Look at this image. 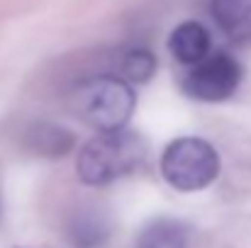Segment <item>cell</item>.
<instances>
[{
  "instance_id": "30bf717a",
  "label": "cell",
  "mask_w": 251,
  "mask_h": 248,
  "mask_svg": "<svg viewBox=\"0 0 251 248\" xmlns=\"http://www.w3.org/2000/svg\"><path fill=\"white\" fill-rule=\"evenodd\" d=\"M107 236V229L102 224V219H98L95 214H81L71 222V241L78 248H93L102 244V239Z\"/></svg>"
},
{
  "instance_id": "9c48e42d",
  "label": "cell",
  "mask_w": 251,
  "mask_h": 248,
  "mask_svg": "<svg viewBox=\"0 0 251 248\" xmlns=\"http://www.w3.org/2000/svg\"><path fill=\"white\" fill-rule=\"evenodd\" d=\"M156 73V59L147 49H127L117 59V78L132 83H147Z\"/></svg>"
},
{
  "instance_id": "ba28073f",
  "label": "cell",
  "mask_w": 251,
  "mask_h": 248,
  "mask_svg": "<svg viewBox=\"0 0 251 248\" xmlns=\"http://www.w3.org/2000/svg\"><path fill=\"white\" fill-rule=\"evenodd\" d=\"M29 144L42 156H64L74 146V136L59 124H34L29 129Z\"/></svg>"
},
{
  "instance_id": "7a4b0ae2",
  "label": "cell",
  "mask_w": 251,
  "mask_h": 248,
  "mask_svg": "<svg viewBox=\"0 0 251 248\" xmlns=\"http://www.w3.org/2000/svg\"><path fill=\"white\" fill-rule=\"evenodd\" d=\"M161 175L180 192L205 190L220 175V154L205 139L180 136L168 144L161 156Z\"/></svg>"
},
{
  "instance_id": "8992f818",
  "label": "cell",
  "mask_w": 251,
  "mask_h": 248,
  "mask_svg": "<svg viewBox=\"0 0 251 248\" xmlns=\"http://www.w3.org/2000/svg\"><path fill=\"white\" fill-rule=\"evenodd\" d=\"M210 12L234 42L251 39V0H210Z\"/></svg>"
},
{
  "instance_id": "277c9868",
  "label": "cell",
  "mask_w": 251,
  "mask_h": 248,
  "mask_svg": "<svg viewBox=\"0 0 251 248\" xmlns=\"http://www.w3.org/2000/svg\"><path fill=\"white\" fill-rule=\"evenodd\" d=\"M242 66L227 54H207L183 78V90L188 97L200 102H222L232 97L242 83Z\"/></svg>"
},
{
  "instance_id": "6da1fadb",
  "label": "cell",
  "mask_w": 251,
  "mask_h": 248,
  "mask_svg": "<svg viewBox=\"0 0 251 248\" xmlns=\"http://www.w3.org/2000/svg\"><path fill=\"white\" fill-rule=\"evenodd\" d=\"M147 156V141L127 129H107L93 136L78 154L76 173L85 185L102 187L134 173Z\"/></svg>"
},
{
  "instance_id": "52a82bcc",
  "label": "cell",
  "mask_w": 251,
  "mask_h": 248,
  "mask_svg": "<svg viewBox=\"0 0 251 248\" xmlns=\"http://www.w3.org/2000/svg\"><path fill=\"white\" fill-rule=\"evenodd\" d=\"M137 248H188V226L178 219H151L137 236Z\"/></svg>"
},
{
  "instance_id": "5b68a950",
  "label": "cell",
  "mask_w": 251,
  "mask_h": 248,
  "mask_svg": "<svg viewBox=\"0 0 251 248\" xmlns=\"http://www.w3.org/2000/svg\"><path fill=\"white\" fill-rule=\"evenodd\" d=\"M168 49L178 64L193 66L210 54V32L200 22H180L168 37Z\"/></svg>"
},
{
  "instance_id": "3957f363",
  "label": "cell",
  "mask_w": 251,
  "mask_h": 248,
  "mask_svg": "<svg viewBox=\"0 0 251 248\" xmlns=\"http://www.w3.org/2000/svg\"><path fill=\"white\" fill-rule=\"evenodd\" d=\"M76 100H78L81 117L100 132L127 127L137 105L132 85L117 76L90 78L81 85Z\"/></svg>"
}]
</instances>
